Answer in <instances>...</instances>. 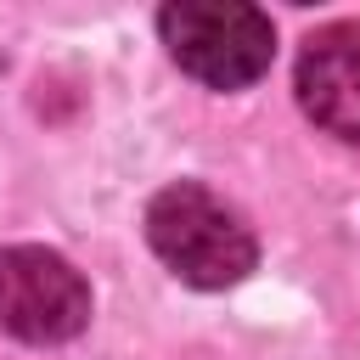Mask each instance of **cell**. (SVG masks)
<instances>
[{
	"label": "cell",
	"mask_w": 360,
	"mask_h": 360,
	"mask_svg": "<svg viewBox=\"0 0 360 360\" xmlns=\"http://www.w3.org/2000/svg\"><path fill=\"white\" fill-rule=\"evenodd\" d=\"M146 242L191 287H236L253 270V259H259L248 219L225 197H214L208 186H197V180L163 186L152 197V208H146Z\"/></svg>",
	"instance_id": "cell-1"
},
{
	"label": "cell",
	"mask_w": 360,
	"mask_h": 360,
	"mask_svg": "<svg viewBox=\"0 0 360 360\" xmlns=\"http://www.w3.org/2000/svg\"><path fill=\"white\" fill-rule=\"evenodd\" d=\"M158 34H163L169 56L214 90L253 84L276 56L270 17L242 0H174L158 11Z\"/></svg>",
	"instance_id": "cell-2"
},
{
	"label": "cell",
	"mask_w": 360,
	"mask_h": 360,
	"mask_svg": "<svg viewBox=\"0 0 360 360\" xmlns=\"http://www.w3.org/2000/svg\"><path fill=\"white\" fill-rule=\"evenodd\" d=\"M90 321L84 276L51 248H6L0 253V326L22 343H68Z\"/></svg>",
	"instance_id": "cell-3"
},
{
	"label": "cell",
	"mask_w": 360,
	"mask_h": 360,
	"mask_svg": "<svg viewBox=\"0 0 360 360\" xmlns=\"http://www.w3.org/2000/svg\"><path fill=\"white\" fill-rule=\"evenodd\" d=\"M298 101L326 135L360 141V17L326 22L304 39Z\"/></svg>",
	"instance_id": "cell-4"
}]
</instances>
